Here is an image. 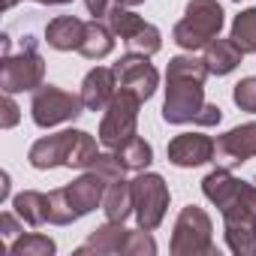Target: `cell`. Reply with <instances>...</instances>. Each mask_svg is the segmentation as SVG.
<instances>
[{"mask_svg": "<svg viewBox=\"0 0 256 256\" xmlns=\"http://www.w3.org/2000/svg\"><path fill=\"white\" fill-rule=\"evenodd\" d=\"M208 64L193 58V54H178L169 60L166 70V102H163V120L184 126H217L223 120L220 106L205 102V78H208Z\"/></svg>", "mask_w": 256, "mask_h": 256, "instance_id": "obj_1", "label": "cell"}, {"mask_svg": "<svg viewBox=\"0 0 256 256\" xmlns=\"http://www.w3.org/2000/svg\"><path fill=\"white\" fill-rule=\"evenodd\" d=\"M106 190H108V181L100 175V172H94V169H88L82 178H76L72 184H66V187H58V190H52L48 193V223H54V226H70V223H76V220H82V217H88L90 211H96L100 205H102V199H106Z\"/></svg>", "mask_w": 256, "mask_h": 256, "instance_id": "obj_2", "label": "cell"}, {"mask_svg": "<svg viewBox=\"0 0 256 256\" xmlns=\"http://www.w3.org/2000/svg\"><path fill=\"white\" fill-rule=\"evenodd\" d=\"M220 214L229 250L235 256H256V187L241 181Z\"/></svg>", "mask_w": 256, "mask_h": 256, "instance_id": "obj_3", "label": "cell"}, {"mask_svg": "<svg viewBox=\"0 0 256 256\" xmlns=\"http://www.w3.org/2000/svg\"><path fill=\"white\" fill-rule=\"evenodd\" d=\"M223 22H226V12L217 0H190L184 10V18L172 30V40L184 52H199L211 40L220 36Z\"/></svg>", "mask_w": 256, "mask_h": 256, "instance_id": "obj_4", "label": "cell"}, {"mask_svg": "<svg viewBox=\"0 0 256 256\" xmlns=\"http://www.w3.org/2000/svg\"><path fill=\"white\" fill-rule=\"evenodd\" d=\"M78 256L84 253H100V256H108V253H124V256H154L157 253V241L148 229H126L124 223H112L106 220L100 229H94L88 235V241L76 250Z\"/></svg>", "mask_w": 256, "mask_h": 256, "instance_id": "obj_5", "label": "cell"}, {"mask_svg": "<svg viewBox=\"0 0 256 256\" xmlns=\"http://www.w3.org/2000/svg\"><path fill=\"white\" fill-rule=\"evenodd\" d=\"M46 84V58L40 54V42L34 36L22 40V48L12 54H4L0 60V88L4 94H24L40 90Z\"/></svg>", "mask_w": 256, "mask_h": 256, "instance_id": "obj_6", "label": "cell"}, {"mask_svg": "<svg viewBox=\"0 0 256 256\" xmlns=\"http://www.w3.org/2000/svg\"><path fill=\"white\" fill-rule=\"evenodd\" d=\"M139 108H142V100L133 94V90H124L118 88L114 100L108 102L102 120H100V145L106 151H118L124 142H130L139 130Z\"/></svg>", "mask_w": 256, "mask_h": 256, "instance_id": "obj_7", "label": "cell"}, {"mask_svg": "<svg viewBox=\"0 0 256 256\" xmlns=\"http://www.w3.org/2000/svg\"><path fill=\"white\" fill-rule=\"evenodd\" d=\"M169 250H172V256H211L217 250L214 247V223L205 208H199V205L181 208L175 229H172Z\"/></svg>", "mask_w": 256, "mask_h": 256, "instance_id": "obj_8", "label": "cell"}, {"mask_svg": "<svg viewBox=\"0 0 256 256\" xmlns=\"http://www.w3.org/2000/svg\"><path fill=\"white\" fill-rule=\"evenodd\" d=\"M82 112H84V102L76 94H66V90H60L54 84H42L40 90H34L30 118H34V124L40 130H52L58 124H70Z\"/></svg>", "mask_w": 256, "mask_h": 256, "instance_id": "obj_9", "label": "cell"}, {"mask_svg": "<svg viewBox=\"0 0 256 256\" xmlns=\"http://www.w3.org/2000/svg\"><path fill=\"white\" fill-rule=\"evenodd\" d=\"M133 199H136L139 226L148 232L160 229V223L166 220V211H169V199H172L166 178L157 172H139V178L133 181Z\"/></svg>", "mask_w": 256, "mask_h": 256, "instance_id": "obj_10", "label": "cell"}, {"mask_svg": "<svg viewBox=\"0 0 256 256\" xmlns=\"http://www.w3.org/2000/svg\"><path fill=\"white\" fill-rule=\"evenodd\" d=\"M112 70H114V76H118V88L133 90L142 102H148V100L157 94V88H160V72L154 70L151 58H145V54L126 52Z\"/></svg>", "mask_w": 256, "mask_h": 256, "instance_id": "obj_11", "label": "cell"}, {"mask_svg": "<svg viewBox=\"0 0 256 256\" xmlns=\"http://www.w3.org/2000/svg\"><path fill=\"white\" fill-rule=\"evenodd\" d=\"M256 157V120L232 126L214 142V163L223 169H235Z\"/></svg>", "mask_w": 256, "mask_h": 256, "instance_id": "obj_12", "label": "cell"}, {"mask_svg": "<svg viewBox=\"0 0 256 256\" xmlns=\"http://www.w3.org/2000/svg\"><path fill=\"white\" fill-rule=\"evenodd\" d=\"M166 157L178 169H196V166L214 163V139L205 133H181L169 142Z\"/></svg>", "mask_w": 256, "mask_h": 256, "instance_id": "obj_13", "label": "cell"}, {"mask_svg": "<svg viewBox=\"0 0 256 256\" xmlns=\"http://www.w3.org/2000/svg\"><path fill=\"white\" fill-rule=\"evenodd\" d=\"M114 94H118V76H114V70L112 66H96V70H90L84 76L78 96H82V102H84L88 112H106L108 102L114 100Z\"/></svg>", "mask_w": 256, "mask_h": 256, "instance_id": "obj_14", "label": "cell"}, {"mask_svg": "<svg viewBox=\"0 0 256 256\" xmlns=\"http://www.w3.org/2000/svg\"><path fill=\"white\" fill-rule=\"evenodd\" d=\"M84 28H88V22H82L76 16H58L46 24V42L54 52H78L82 40H84Z\"/></svg>", "mask_w": 256, "mask_h": 256, "instance_id": "obj_15", "label": "cell"}, {"mask_svg": "<svg viewBox=\"0 0 256 256\" xmlns=\"http://www.w3.org/2000/svg\"><path fill=\"white\" fill-rule=\"evenodd\" d=\"M202 60L208 64V72L211 76H229V72H235L238 66H241V60H244V52L238 48V42L229 36V40H211L208 46H205V54H202Z\"/></svg>", "mask_w": 256, "mask_h": 256, "instance_id": "obj_16", "label": "cell"}, {"mask_svg": "<svg viewBox=\"0 0 256 256\" xmlns=\"http://www.w3.org/2000/svg\"><path fill=\"white\" fill-rule=\"evenodd\" d=\"M102 211H106V220L112 223H126L130 214H136V199H133V181H112L108 190H106V199H102Z\"/></svg>", "mask_w": 256, "mask_h": 256, "instance_id": "obj_17", "label": "cell"}, {"mask_svg": "<svg viewBox=\"0 0 256 256\" xmlns=\"http://www.w3.org/2000/svg\"><path fill=\"white\" fill-rule=\"evenodd\" d=\"M28 160H30V166L40 169V172H48V169L64 166V160H66V130H64V133H54V136H46V139H40V142H34Z\"/></svg>", "mask_w": 256, "mask_h": 256, "instance_id": "obj_18", "label": "cell"}, {"mask_svg": "<svg viewBox=\"0 0 256 256\" xmlns=\"http://www.w3.org/2000/svg\"><path fill=\"white\" fill-rule=\"evenodd\" d=\"M100 157L96 151V139L84 130H66V169H90L94 160Z\"/></svg>", "mask_w": 256, "mask_h": 256, "instance_id": "obj_19", "label": "cell"}, {"mask_svg": "<svg viewBox=\"0 0 256 256\" xmlns=\"http://www.w3.org/2000/svg\"><path fill=\"white\" fill-rule=\"evenodd\" d=\"M112 52H114V34H112V28H108V24H102L100 18L88 22L78 54H82V58H88V60H102V58H108Z\"/></svg>", "mask_w": 256, "mask_h": 256, "instance_id": "obj_20", "label": "cell"}, {"mask_svg": "<svg viewBox=\"0 0 256 256\" xmlns=\"http://www.w3.org/2000/svg\"><path fill=\"white\" fill-rule=\"evenodd\" d=\"M12 208H16V214L28 223V226H46L48 223V196L46 193H40V190H24V193H18L16 199H12Z\"/></svg>", "mask_w": 256, "mask_h": 256, "instance_id": "obj_21", "label": "cell"}, {"mask_svg": "<svg viewBox=\"0 0 256 256\" xmlns=\"http://www.w3.org/2000/svg\"><path fill=\"white\" fill-rule=\"evenodd\" d=\"M114 157L120 160V166H124L126 172H145V169L154 163V148H151L145 139L133 136L130 142H124V145L114 151Z\"/></svg>", "mask_w": 256, "mask_h": 256, "instance_id": "obj_22", "label": "cell"}, {"mask_svg": "<svg viewBox=\"0 0 256 256\" xmlns=\"http://www.w3.org/2000/svg\"><path fill=\"white\" fill-rule=\"evenodd\" d=\"M10 253L12 256H54L58 244H54V238H48L42 232H28V235L22 232L18 238H12Z\"/></svg>", "mask_w": 256, "mask_h": 256, "instance_id": "obj_23", "label": "cell"}, {"mask_svg": "<svg viewBox=\"0 0 256 256\" xmlns=\"http://www.w3.org/2000/svg\"><path fill=\"white\" fill-rule=\"evenodd\" d=\"M232 40L244 54H256V6L244 10L232 22Z\"/></svg>", "mask_w": 256, "mask_h": 256, "instance_id": "obj_24", "label": "cell"}, {"mask_svg": "<svg viewBox=\"0 0 256 256\" xmlns=\"http://www.w3.org/2000/svg\"><path fill=\"white\" fill-rule=\"evenodd\" d=\"M106 22H108L112 34H114V36H120L124 42H126V40H133V36H136V34L148 24V22H145L142 16H136L130 6H118V10H114Z\"/></svg>", "mask_w": 256, "mask_h": 256, "instance_id": "obj_25", "label": "cell"}, {"mask_svg": "<svg viewBox=\"0 0 256 256\" xmlns=\"http://www.w3.org/2000/svg\"><path fill=\"white\" fill-rule=\"evenodd\" d=\"M126 48H130L133 54H145V58L160 54V48H163V34H160V28L145 24L133 40H126Z\"/></svg>", "mask_w": 256, "mask_h": 256, "instance_id": "obj_26", "label": "cell"}, {"mask_svg": "<svg viewBox=\"0 0 256 256\" xmlns=\"http://www.w3.org/2000/svg\"><path fill=\"white\" fill-rule=\"evenodd\" d=\"M232 100L241 112L247 114H256V76H247L241 78L235 88H232Z\"/></svg>", "mask_w": 256, "mask_h": 256, "instance_id": "obj_27", "label": "cell"}, {"mask_svg": "<svg viewBox=\"0 0 256 256\" xmlns=\"http://www.w3.org/2000/svg\"><path fill=\"white\" fill-rule=\"evenodd\" d=\"M84 6H88V12L94 16V18H108L118 6H124V0H84Z\"/></svg>", "mask_w": 256, "mask_h": 256, "instance_id": "obj_28", "label": "cell"}, {"mask_svg": "<svg viewBox=\"0 0 256 256\" xmlns=\"http://www.w3.org/2000/svg\"><path fill=\"white\" fill-rule=\"evenodd\" d=\"M18 118H22L18 102L12 100V94H4V120H0V126H4V130H12L18 124Z\"/></svg>", "mask_w": 256, "mask_h": 256, "instance_id": "obj_29", "label": "cell"}, {"mask_svg": "<svg viewBox=\"0 0 256 256\" xmlns=\"http://www.w3.org/2000/svg\"><path fill=\"white\" fill-rule=\"evenodd\" d=\"M18 220H22L18 214H12V211H4V214H0V235H4V238H18V235L24 232Z\"/></svg>", "mask_w": 256, "mask_h": 256, "instance_id": "obj_30", "label": "cell"}, {"mask_svg": "<svg viewBox=\"0 0 256 256\" xmlns=\"http://www.w3.org/2000/svg\"><path fill=\"white\" fill-rule=\"evenodd\" d=\"M10 199V175L4 172V178H0V202Z\"/></svg>", "mask_w": 256, "mask_h": 256, "instance_id": "obj_31", "label": "cell"}, {"mask_svg": "<svg viewBox=\"0 0 256 256\" xmlns=\"http://www.w3.org/2000/svg\"><path fill=\"white\" fill-rule=\"evenodd\" d=\"M36 4H42V6H66L72 0H36Z\"/></svg>", "mask_w": 256, "mask_h": 256, "instance_id": "obj_32", "label": "cell"}, {"mask_svg": "<svg viewBox=\"0 0 256 256\" xmlns=\"http://www.w3.org/2000/svg\"><path fill=\"white\" fill-rule=\"evenodd\" d=\"M145 0H124V6H142Z\"/></svg>", "mask_w": 256, "mask_h": 256, "instance_id": "obj_33", "label": "cell"}, {"mask_svg": "<svg viewBox=\"0 0 256 256\" xmlns=\"http://www.w3.org/2000/svg\"><path fill=\"white\" fill-rule=\"evenodd\" d=\"M16 4H18V0H4V10H12Z\"/></svg>", "mask_w": 256, "mask_h": 256, "instance_id": "obj_34", "label": "cell"}, {"mask_svg": "<svg viewBox=\"0 0 256 256\" xmlns=\"http://www.w3.org/2000/svg\"><path fill=\"white\" fill-rule=\"evenodd\" d=\"M235 4H241V0H235Z\"/></svg>", "mask_w": 256, "mask_h": 256, "instance_id": "obj_35", "label": "cell"}]
</instances>
